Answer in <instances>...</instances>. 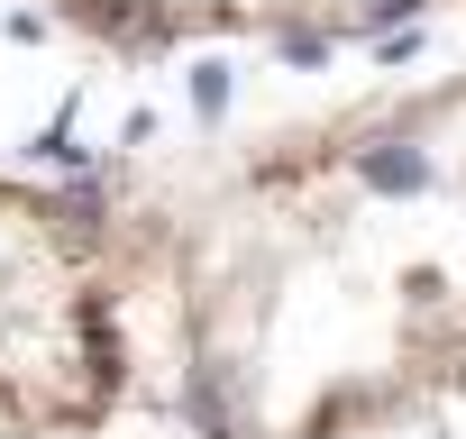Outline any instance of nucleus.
Segmentation results:
<instances>
[{"mask_svg": "<svg viewBox=\"0 0 466 439\" xmlns=\"http://www.w3.org/2000/svg\"><path fill=\"white\" fill-rule=\"evenodd\" d=\"M46 10L110 46V56H174V46H339L402 19H439L466 0H46Z\"/></svg>", "mask_w": 466, "mask_h": 439, "instance_id": "7ed1b4c3", "label": "nucleus"}, {"mask_svg": "<svg viewBox=\"0 0 466 439\" xmlns=\"http://www.w3.org/2000/svg\"><path fill=\"white\" fill-rule=\"evenodd\" d=\"M147 375L110 192L0 165V439H92Z\"/></svg>", "mask_w": 466, "mask_h": 439, "instance_id": "f03ea898", "label": "nucleus"}, {"mask_svg": "<svg viewBox=\"0 0 466 439\" xmlns=\"http://www.w3.org/2000/svg\"><path fill=\"white\" fill-rule=\"evenodd\" d=\"M110 220L192 439H384L466 403V74L128 174Z\"/></svg>", "mask_w": 466, "mask_h": 439, "instance_id": "f257e3e1", "label": "nucleus"}]
</instances>
